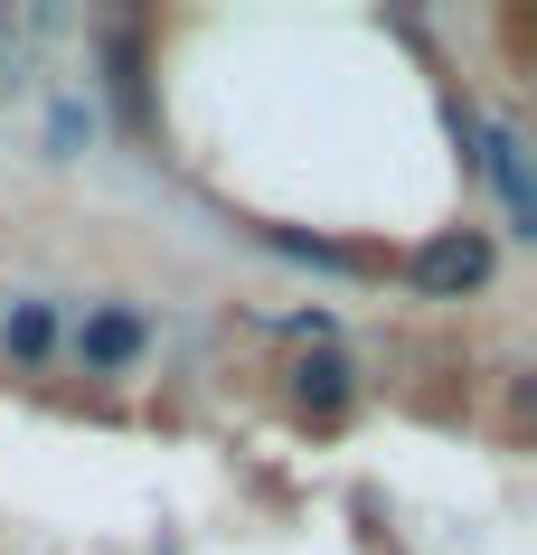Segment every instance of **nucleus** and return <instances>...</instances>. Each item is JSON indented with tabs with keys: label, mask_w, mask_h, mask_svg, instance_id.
I'll use <instances>...</instances> for the list:
<instances>
[{
	"label": "nucleus",
	"mask_w": 537,
	"mask_h": 555,
	"mask_svg": "<svg viewBox=\"0 0 537 555\" xmlns=\"http://www.w3.org/2000/svg\"><path fill=\"white\" fill-rule=\"evenodd\" d=\"M57 349V311H48V301H20V311H10V358H48Z\"/></svg>",
	"instance_id": "39448f33"
},
{
	"label": "nucleus",
	"mask_w": 537,
	"mask_h": 555,
	"mask_svg": "<svg viewBox=\"0 0 537 555\" xmlns=\"http://www.w3.org/2000/svg\"><path fill=\"white\" fill-rule=\"evenodd\" d=\"M293 396H302V414H340V405H349V358H302V367H293Z\"/></svg>",
	"instance_id": "20e7f679"
},
{
	"label": "nucleus",
	"mask_w": 537,
	"mask_h": 555,
	"mask_svg": "<svg viewBox=\"0 0 537 555\" xmlns=\"http://www.w3.org/2000/svg\"><path fill=\"white\" fill-rule=\"evenodd\" d=\"M142 349H151V330H142V311H123V301H104V311L76 321V358H86V377H123Z\"/></svg>",
	"instance_id": "f03ea898"
},
{
	"label": "nucleus",
	"mask_w": 537,
	"mask_h": 555,
	"mask_svg": "<svg viewBox=\"0 0 537 555\" xmlns=\"http://www.w3.org/2000/svg\"><path fill=\"white\" fill-rule=\"evenodd\" d=\"M490 283V235L481 227H452V235H434L415 255V293H434V301H452V293H481Z\"/></svg>",
	"instance_id": "f257e3e1"
},
{
	"label": "nucleus",
	"mask_w": 537,
	"mask_h": 555,
	"mask_svg": "<svg viewBox=\"0 0 537 555\" xmlns=\"http://www.w3.org/2000/svg\"><path fill=\"white\" fill-rule=\"evenodd\" d=\"M481 170L500 179V198H509V227L519 235H537V189H528V142L519 132H481V151H472Z\"/></svg>",
	"instance_id": "7ed1b4c3"
}]
</instances>
